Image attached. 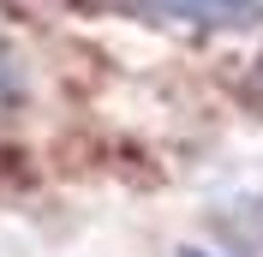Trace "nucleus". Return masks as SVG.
<instances>
[{"instance_id": "1", "label": "nucleus", "mask_w": 263, "mask_h": 257, "mask_svg": "<svg viewBox=\"0 0 263 257\" xmlns=\"http://www.w3.org/2000/svg\"><path fill=\"white\" fill-rule=\"evenodd\" d=\"M138 12H156V18H192V24H251L263 18V0H126Z\"/></svg>"}, {"instance_id": "2", "label": "nucleus", "mask_w": 263, "mask_h": 257, "mask_svg": "<svg viewBox=\"0 0 263 257\" xmlns=\"http://www.w3.org/2000/svg\"><path fill=\"white\" fill-rule=\"evenodd\" d=\"M180 257H210V251H180Z\"/></svg>"}]
</instances>
